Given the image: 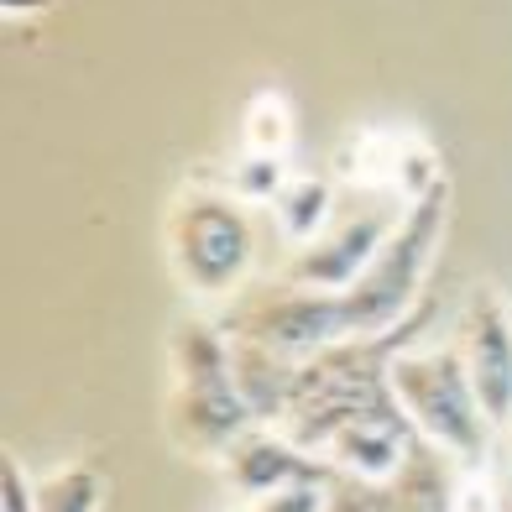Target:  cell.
I'll list each match as a JSON object with an SVG mask.
<instances>
[{"label": "cell", "instance_id": "obj_1", "mask_svg": "<svg viewBox=\"0 0 512 512\" xmlns=\"http://www.w3.org/2000/svg\"><path fill=\"white\" fill-rule=\"evenodd\" d=\"M387 392L403 408V418H413V429L429 439L439 455H450L465 471H481L486 450H492V418H486L476 382L465 371L455 340H434V345H408L392 351L387 366Z\"/></svg>", "mask_w": 512, "mask_h": 512}, {"label": "cell", "instance_id": "obj_2", "mask_svg": "<svg viewBox=\"0 0 512 512\" xmlns=\"http://www.w3.org/2000/svg\"><path fill=\"white\" fill-rule=\"evenodd\" d=\"M162 251L178 283L189 288L199 304H225L236 298L241 283L256 267V230L251 209L236 199L225 183H183L162 220Z\"/></svg>", "mask_w": 512, "mask_h": 512}, {"label": "cell", "instance_id": "obj_3", "mask_svg": "<svg viewBox=\"0 0 512 512\" xmlns=\"http://www.w3.org/2000/svg\"><path fill=\"white\" fill-rule=\"evenodd\" d=\"M173 392H168V434L189 455H225L246 429H256V413L246 408L236 371H230V340L209 330L204 319L173 324L168 340Z\"/></svg>", "mask_w": 512, "mask_h": 512}, {"label": "cell", "instance_id": "obj_4", "mask_svg": "<svg viewBox=\"0 0 512 512\" xmlns=\"http://www.w3.org/2000/svg\"><path fill=\"white\" fill-rule=\"evenodd\" d=\"M445 209H450L445 183L403 209L398 230H392V236L382 241V251L371 256V267L340 293L345 340H382L408 319V309L418 304L424 277L434 267V251H439V241H445Z\"/></svg>", "mask_w": 512, "mask_h": 512}, {"label": "cell", "instance_id": "obj_5", "mask_svg": "<svg viewBox=\"0 0 512 512\" xmlns=\"http://www.w3.org/2000/svg\"><path fill=\"white\" fill-rule=\"evenodd\" d=\"M241 324V340H256L277 351L283 361H309L319 351L345 340V309H340V293H324V288H304V283H288V288H272L262 298L236 309Z\"/></svg>", "mask_w": 512, "mask_h": 512}, {"label": "cell", "instance_id": "obj_6", "mask_svg": "<svg viewBox=\"0 0 512 512\" xmlns=\"http://www.w3.org/2000/svg\"><path fill=\"white\" fill-rule=\"evenodd\" d=\"M455 351L476 382V398L502 434L512 424V304L497 288H476L455 314Z\"/></svg>", "mask_w": 512, "mask_h": 512}, {"label": "cell", "instance_id": "obj_7", "mask_svg": "<svg viewBox=\"0 0 512 512\" xmlns=\"http://www.w3.org/2000/svg\"><path fill=\"white\" fill-rule=\"evenodd\" d=\"M403 209L408 204H371V209H356V215H340L319 241L298 246V256L288 262V283L345 293L371 267V256L382 251V241L398 230Z\"/></svg>", "mask_w": 512, "mask_h": 512}, {"label": "cell", "instance_id": "obj_8", "mask_svg": "<svg viewBox=\"0 0 512 512\" xmlns=\"http://www.w3.org/2000/svg\"><path fill=\"white\" fill-rule=\"evenodd\" d=\"M220 465H225V481L236 486L241 497H251V502H262L267 492H277V486H293V481H324V471L314 465V455H309L304 445H293L283 429H277V434L246 429L236 445L220 455Z\"/></svg>", "mask_w": 512, "mask_h": 512}, {"label": "cell", "instance_id": "obj_9", "mask_svg": "<svg viewBox=\"0 0 512 512\" xmlns=\"http://www.w3.org/2000/svg\"><path fill=\"white\" fill-rule=\"evenodd\" d=\"M403 408H382V413H366L340 424L330 439H324V460L340 465L345 476L356 481H392L408 465V429L398 424Z\"/></svg>", "mask_w": 512, "mask_h": 512}, {"label": "cell", "instance_id": "obj_10", "mask_svg": "<svg viewBox=\"0 0 512 512\" xmlns=\"http://www.w3.org/2000/svg\"><path fill=\"white\" fill-rule=\"evenodd\" d=\"M267 209H272L277 230H283L293 246H309V241H319L324 230L335 225V189H330V178L288 173L283 194H277Z\"/></svg>", "mask_w": 512, "mask_h": 512}, {"label": "cell", "instance_id": "obj_11", "mask_svg": "<svg viewBox=\"0 0 512 512\" xmlns=\"http://www.w3.org/2000/svg\"><path fill=\"white\" fill-rule=\"evenodd\" d=\"M105 481L95 465H58V471L37 476V512H100Z\"/></svg>", "mask_w": 512, "mask_h": 512}, {"label": "cell", "instance_id": "obj_12", "mask_svg": "<svg viewBox=\"0 0 512 512\" xmlns=\"http://www.w3.org/2000/svg\"><path fill=\"white\" fill-rule=\"evenodd\" d=\"M220 183L246 204H272L288 183V168H283V157H272V152H241L230 162V173H220Z\"/></svg>", "mask_w": 512, "mask_h": 512}, {"label": "cell", "instance_id": "obj_13", "mask_svg": "<svg viewBox=\"0 0 512 512\" xmlns=\"http://www.w3.org/2000/svg\"><path fill=\"white\" fill-rule=\"evenodd\" d=\"M293 142V110L283 95H272V89H262L251 105H246V152H272L283 157Z\"/></svg>", "mask_w": 512, "mask_h": 512}, {"label": "cell", "instance_id": "obj_14", "mask_svg": "<svg viewBox=\"0 0 512 512\" xmlns=\"http://www.w3.org/2000/svg\"><path fill=\"white\" fill-rule=\"evenodd\" d=\"M251 512H330V486L324 481H293L277 486L262 502H251Z\"/></svg>", "mask_w": 512, "mask_h": 512}, {"label": "cell", "instance_id": "obj_15", "mask_svg": "<svg viewBox=\"0 0 512 512\" xmlns=\"http://www.w3.org/2000/svg\"><path fill=\"white\" fill-rule=\"evenodd\" d=\"M0 512H37V476H27L16 465V455H6V476H0Z\"/></svg>", "mask_w": 512, "mask_h": 512}, {"label": "cell", "instance_id": "obj_16", "mask_svg": "<svg viewBox=\"0 0 512 512\" xmlns=\"http://www.w3.org/2000/svg\"><path fill=\"white\" fill-rule=\"evenodd\" d=\"M502 512H512V424L502 429Z\"/></svg>", "mask_w": 512, "mask_h": 512}, {"label": "cell", "instance_id": "obj_17", "mask_svg": "<svg viewBox=\"0 0 512 512\" xmlns=\"http://www.w3.org/2000/svg\"><path fill=\"white\" fill-rule=\"evenodd\" d=\"M0 6H6V16H42L53 0H0Z\"/></svg>", "mask_w": 512, "mask_h": 512}, {"label": "cell", "instance_id": "obj_18", "mask_svg": "<svg viewBox=\"0 0 512 512\" xmlns=\"http://www.w3.org/2000/svg\"><path fill=\"white\" fill-rule=\"evenodd\" d=\"M241 512H251V507H241Z\"/></svg>", "mask_w": 512, "mask_h": 512}]
</instances>
